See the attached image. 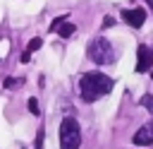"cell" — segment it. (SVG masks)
Instances as JSON below:
<instances>
[{
	"mask_svg": "<svg viewBox=\"0 0 153 149\" xmlns=\"http://www.w3.org/2000/svg\"><path fill=\"white\" fill-rule=\"evenodd\" d=\"M134 144H136V147L153 144V123H148V125H143V127L136 130V135H134Z\"/></svg>",
	"mask_w": 153,
	"mask_h": 149,
	"instance_id": "obj_6",
	"label": "cell"
},
{
	"mask_svg": "<svg viewBox=\"0 0 153 149\" xmlns=\"http://www.w3.org/2000/svg\"><path fill=\"white\" fill-rule=\"evenodd\" d=\"M153 67V48L141 43L136 48V72H148Z\"/></svg>",
	"mask_w": 153,
	"mask_h": 149,
	"instance_id": "obj_4",
	"label": "cell"
},
{
	"mask_svg": "<svg viewBox=\"0 0 153 149\" xmlns=\"http://www.w3.org/2000/svg\"><path fill=\"white\" fill-rule=\"evenodd\" d=\"M29 60H31V53H29V50H26V53H22V62H29Z\"/></svg>",
	"mask_w": 153,
	"mask_h": 149,
	"instance_id": "obj_14",
	"label": "cell"
},
{
	"mask_svg": "<svg viewBox=\"0 0 153 149\" xmlns=\"http://www.w3.org/2000/svg\"><path fill=\"white\" fill-rule=\"evenodd\" d=\"M29 111H31L33 115H38V113H41V111H38V101H36V99H29Z\"/></svg>",
	"mask_w": 153,
	"mask_h": 149,
	"instance_id": "obj_11",
	"label": "cell"
},
{
	"mask_svg": "<svg viewBox=\"0 0 153 149\" xmlns=\"http://www.w3.org/2000/svg\"><path fill=\"white\" fill-rule=\"evenodd\" d=\"M41 46H43V41H41V38H31V41H29V48H26V50H29V53H33V50H38Z\"/></svg>",
	"mask_w": 153,
	"mask_h": 149,
	"instance_id": "obj_10",
	"label": "cell"
},
{
	"mask_svg": "<svg viewBox=\"0 0 153 149\" xmlns=\"http://www.w3.org/2000/svg\"><path fill=\"white\" fill-rule=\"evenodd\" d=\"M141 106L148 108V113L153 115V96H151V94H143V96H141Z\"/></svg>",
	"mask_w": 153,
	"mask_h": 149,
	"instance_id": "obj_9",
	"label": "cell"
},
{
	"mask_svg": "<svg viewBox=\"0 0 153 149\" xmlns=\"http://www.w3.org/2000/svg\"><path fill=\"white\" fill-rule=\"evenodd\" d=\"M36 149H43V127L36 132Z\"/></svg>",
	"mask_w": 153,
	"mask_h": 149,
	"instance_id": "obj_12",
	"label": "cell"
},
{
	"mask_svg": "<svg viewBox=\"0 0 153 149\" xmlns=\"http://www.w3.org/2000/svg\"><path fill=\"white\" fill-rule=\"evenodd\" d=\"M146 2H148V5H153V0H146Z\"/></svg>",
	"mask_w": 153,
	"mask_h": 149,
	"instance_id": "obj_15",
	"label": "cell"
},
{
	"mask_svg": "<svg viewBox=\"0 0 153 149\" xmlns=\"http://www.w3.org/2000/svg\"><path fill=\"white\" fill-rule=\"evenodd\" d=\"M151 77H153V74H151Z\"/></svg>",
	"mask_w": 153,
	"mask_h": 149,
	"instance_id": "obj_17",
	"label": "cell"
},
{
	"mask_svg": "<svg viewBox=\"0 0 153 149\" xmlns=\"http://www.w3.org/2000/svg\"><path fill=\"white\" fill-rule=\"evenodd\" d=\"M0 36H2V34H0Z\"/></svg>",
	"mask_w": 153,
	"mask_h": 149,
	"instance_id": "obj_16",
	"label": "cell"
},
{
	"mask_svg": "<svg viewBox=\"0 0 153 149\" xmlns=\"http://www.w3.org/2000/svg\"><path fill=\"white\" fill-rule=\"evenodd\" d=\"M122 19H124L129 26L139 29V26H143V22H146V12H143L141 7H134V10H124V12H122Z\"/></svg>",
	"mask_w": 153,
	"mask_h": 149,
	"instance_id": "obj_5",
	"label": "cell"
},
{
	"mask_svg": "<svg viewBox=\"0 0 153 149\" xmlns=\"http://www.w3.org/2000/svg\"><path fill=\"white\" fill-rule=\"evenodd\" d=\"M110 89H112V79L103 72H86L79 79V91H81V99L86 103L98 101L100 96L110 94Z\"/></svg>",
	"mask_w": 153,
	"mask_h": 149,
	"instance_id": "obj_1",
	"label": "cell"
},
{
	"mask_svg": "<svg viewBox=\"0 0 153 149\" xmlns=\"http://www.w3.org/2000/svg\"><path fill=\"white\" fill-rule=\"evenodd\" d=\"M22 84H24L22 77H7V79H5V89H17V87H22Z\"/></svg>",
	"mask_w": 153,
	"mask_h": 149,
	"instance_id": "obj_8",
	"label": "cell"
},
{
	"mask_svg": "<svg viewBox=\"0 0 153 149\" xmlns=\"http://www.w3.org/2000/svg\"><path fill=\"white\" fill-rule=\"evenodd\" d=\"M88 58L96 65H110V62H115V48H112V43L108 38L98 36V38H93L88 43Z\"/></svg>",
	"mask_w": 153,
	"mask_h": 149,
	"instance_id": "obj_3",
	"label": "cell"
},
{
	"mask_svg": "<svg viewBox=\"0 0 153 149\" xmlns=\"http://www.w3.org/2000/svg\"><path fill=\"white\" fill-rule=\"evenodd\" d=\"M50 31H57L62 38H67V36L74 34V24H69V22H65V19L60 17V19H55V22L50 24Z\"/></svg>",
	"mask_w": 153,
	"mask_h": 149,
	"instance_id": "obj_7",
	"label": "cell"
},
{
	"mask_svg": "<svg viewBox=\"0 0 153 149\" xmlns=\"http://www.w3.org/2000/svg\"><path fill=\"white\" fill-rule=\"evenodd\" d=\"M110 26H115V19L112 17H105L103 19V29H110Z\"/></svg>",
	"mask_w": 153,
	"mask_h": 149,
	"instance_id": "obj_13",
	"label": "cell"
},
{
	"mask_svg": "<svg viewBox=\"0 0 153 149\" xmlns=\"http://www.w3.org/2000/svg\"><path fill=\"white\" fill-rule=\"evenodd\" d=\"M81 147V127L74 118H65L60 123V149H79Z\"/></svg>",
	"mask_w": 153,
	"mask_h": 149,
	"instance_id": "obj_2",
	"label": "cell"
}]
</instances>
